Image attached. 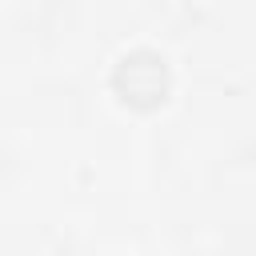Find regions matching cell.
Listing matches in <instances>:
<instances>
[{"label":"cell","instance_id":"cell-1","mask_svg":"<svg viewBox=\"0 0 256 256\" xmlns=\"http://www.w3.org/2000/svg\"><path fill=\"white\" fill-rule=\"evenodd\" d=\"M112 88H116V96H120L128 108L152 112V108H160V104L168 100L172 72H168V64H164L160 52H152V48H136V52H128V56L116 64V72H112Z\"/></svg>","mask_w":256,"mask_h":256}]
</instances>
